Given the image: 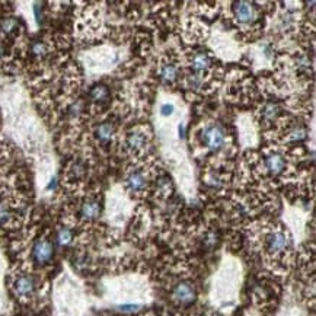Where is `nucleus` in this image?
Segmentation results:
<instances>
[{
	"mask_svg": "<svg viewBox=\"0 0 316 316\" xmlns=\"http://www.w3.org/2000/svg\"><path fill=\"white\" fill-rule=\"evenodd\" d=\"M201 140L210 150H220L226 143V131L220 124H208L201 133Z\"/></svg>",
	"mask_w": 316,
	"mask_h": 316,
	"instance_id": "nucleus-2",
	"label": "nucleus"
},
{
	"mask_svg": "<svg viewBox=\"0 0 316 316\" xmlns=\"http://www.w3.org/2000/svg\"><path fill=\"white\" fill-rule=\"evenodd\" d=\"M211 66V60L206 53H197L191 60V67L194 69L196 75L201 76L203 73H206Z\"/></svg>",
	"mask_w": 316,
	"mask_h": 316,
	"instance_id": "nucleus-11",
	"label": "nucleus"
},
{
	"mask_svg": "<svg viewBox=\"0 0 316 316\" xmlns=\"http://www.w3.org/2000/svg\"><path fill=\"white\" fill-rule=\"evenodd\" d=\"M19 28V22L15 18H6L3 19L2 23H0V29L3 31V34L9 35V34H13L16 29Z\"/></svg>",
	"mask_w": 316,
	"mask_h": 316,
	"instance_id": "nucleus-18",
	"label": "nucleus"
},
{
	"mask_svg": "<svg viewBox=\"0 0 316 316\" xmlns=\"http://www.w3.org/2000/svg\"><path fill=\"white\" fill-rule=\"evenodd\" d=\"M109 98V90L108 87L104 86V85H97L90 89V99L92 102H97V104H102V102H107V99Z\"/></svg>",
	"mask_w": 316,
	"mask_h": 316,
	"instance_id": "nucleus-14",
	"label": "nucleus"
},
{
	"mask_svg": "<svg viewBox=\"0 0 316 316\" xmlns=\"http://www.w3.org/2000/svg\"><path fill=\"white\" fill-rule=\"evenodd\" d=\"M31 53L35 57H44L48 53V47L44 41H34L33 45H31Z\"/></svg>",
	"mask_w": 316,
	"mask_h": 316,
	"instance_id": "nucleus-19",
	"label": "nucleus"
},
{
	"mask_svg": "<svg viewBox=\"0 0 316 316\" xmlns=\"http://www.w3.org/2000/svg\"><path fill=\"white\" fill-rule=\"evenodd\" d=\"M149 143V136L142 130H134L127 134L125 144L129 147V150L133 153H140L147 147Z\"/></svg>",
	"mask_w": 316,
	"mask_h": 316,
	"instance_id": "nucleus-7",
	"label": "nucleus"
},
{
	"mask_svg": "<svg viewBox=\"0 0 316 316\" xmlns=\"http://www.w3.org/2000/svg\"><path fill=\"white\" fill-rule=\"evenodd\" d=\"M57 243L60 246H69L73 242V232L69 228H61L57 230Z\"/></svg>",
	"mask_w": 316,
	"mask_h": 316,
	"instance_id": "nucleus-16",
	"label": "nucleus"
},
{
	"mask_svg": "<svg viewBox=\"0 0 316 316\" xmlns=\"http://www.w3.org/2000/svg\"><path fill=\"white\" fill-rule=\"evenodd\" d=\"M2 55H3V47L0 45V57H2Z\"/></svg>",
	"mask_w": 316,
	"mask_h": 316,
	"instance_id": "nucleus-23",
	"label": "nucleus"
},
{
	"mask_svg": "<svg viewBox=\"0 0 316 316\" xmlns=\"http://www.w3.org/2000/svg\"><path fill=\"white\" fill-rule=\"evenodd\" d=\"M114 133H115L114 124H111V122H102V124H99L98 129L95 131V136H97V140L99 143L107 144V143L111 142Z\"/></svg>",
	"mask_w": 316,
	"mask_h": 316,
	"instance_id": "nucleus-12",
	"label": "nucleus"
},
{
	"mask_svg": "<svg viewBox=\"0 0 316 316\" xmlns=\"http://www.w3.org/2000/svg\"><path fill=\"white\" fill-rule=\"evenodd\" d=\"M53 257H54V245L51 240L41 238L34 243L33 260L37 265L44 267V265L50 264Z\"/></svg>",
	"mask_w": 316,
	"mask_h": 316,
	"instance_id": "nucleus-3",
	"label": "nucleus"
},
{
	"mask_svg": "<svg viewBox=\"0 0 316 316\" xmlns=\"http://www.w3.org/2000/svg\"><path fill=\"white\" fill-rule=\"evenodd\" d=\"M306 137H307V130L303 125H295L289 131V139L292 142H303Z\"/></svg>",
	"mask_w": 316,
	"mask_h": 316,
	"instance_id": "nucleus-17",
	"label": "nucleus"
},
{
	"mask_svg": "<svg viewBox=\"0 0 316 316\" xmlns=\"http://www.w3.org/2000/svg\"><path fill=\"white\" fill-rule=\"evenodd\" d=\"M161 112H162V115H165V117L171 115L174 112V105L172 104H165V105H162V108H161Z\"/></svg>",
	"mask_w": 316,
	"mask_h": 316,
	"instance_id": "nucleus-22",
	"label": "nucleus"
},
{
	"mask_svg": "<svg viewBox=\"0 0 316 316\" xmlns=\"http://www.w3.org/2000/svg\"><path fill=\"white\" fill-rule=\"evenodd\" d=\"M292 246V240L289 233L284 229H271L265 236H264V248L265 252L273 257V258H280L286 255Z\"/></svg>",
	"mask_w": 316,
	"mask_h": 316,
	"instance_id": "nucleus-1",
	"label": "nucleus"
},
{
	"mask_svg": "<svg viewBox=\"0 0 316 316\" xmlns=\"http://www.w3.org/2000/svg\"><path fill=\"white\" fill-rule=\"evenodd\" d=\"M197 297L196 287L188 281H181L172 290V299L179 305H191Z\"/></svg>",
	"mask_w": 316,
	"mask_h": 316,
	"instance_id": "nucleus-5",
	"label": "nucleus"
},
{
	"mask_svg": "<svg viewBox=\"0 0 316 316\" xmlns=\"http://www.w3.org/2000/svg\"><path fill=\"white\" fill-rule=\"evenodd\" d=\"M171 188H172V184H171L169 178H162V179H159V182H157V191H159L162 196H168L169 191H171Z\"/></svg>",
	"mask_w": 316,
	"mask_h": 316,
	"instance_id": "nucleus-20",
	"label": "nucleus"
},
{
	"mask_svg": "<svg viewBox=\"0 0 316 316\" xmlns=\"http://www.w3.org/2000/svg\"><path fill=\"white\" fill-rule=\"evenodd\" d=\"M261 115L265 121H274L280 115V107L274 102H268L262 107Z\"/></svg>",
	"mask_w": 316,
	"mask_h": 316,
	"instance_id": "nucleus-15",
	"label": "nucleus"
},
{
	"mask_svg": "<svg viewBox=\"0 0 316 316\" xmlns=\"http://www.w3.org/2000/svg\"><path fill=\"white\" fill-rule=\"evenodd\" d=\"M161 77L168 83H174L175 80L179 76V70L174 63H164L161 66V72H159Z\"/></svg>",
	"mask_w": 316,
	"mask_h": 316,
	"instance_id": "nucleus-13",
	"label": "nucleus"
},
{
	"mask_svg": "<svg viewBox=\"0 0 316 316\" xmlns=\"http://www.w3.org/2000/svg\"><path fill=\"white\" fill-rule=\"evenodd\" d=\"M286 166H287V164H286L284 156L277 152L267 154L265 159H264V168H265V171H267L268 174L271 175L283 174Z\"/></svg>",
	"mask_w": 316,
	"mask_h": 316,
	"instance_id": "nucleus-8",
	"label": "nucleus"
},
{
	"mask_svg": "<svg viewBox=\"0 0 316 316\" xmlns=\"http://www.w3.org/2000/svg\"><path fill=\"white\" fill-rule=\"evenodd\" d=\"M101 216V204L95 198H87L80 206V217L87 222L97 220Z\"/></svg>",
	"mask_w": 316,
	"mask_h": 316,
	"instance_id": "nucleus-10",
	"label": "nucleus"
},
{
	"mask_svg": "<svg viewBox=\"0 0 316 316\" xmlns=\"http://www.w3.org/2000/svg\"><path fill=\"white\" fill-rule=\"evenodd\" d=\"M233 15H235V19L239 23H252L254 21H257L258 9L255 8L254 3L238 2L233 5Z\"/></svg>",
	"mask_w": 316,
	"mask_h": 316,
	"instance_id": "nucleus-6",
	"label": "nucleus"
},
{
	"mask_svg": "<svg viewBox=\"0 0 316 316\" xmlns=\"http://www.w3.org/2000/svg\"><path fill=\"white\" fill-rule=\"evenodd\" d=\"M125 185H127V188L130 189V193H133V194H140L147 186V178L140 171H134V172H131L127 176Z\"/></svg>",
	"mask_w": 316,
	"mask_h": 316,
	"instance_id": "nucleus-9",
	"label": "nucleus"
},
{
	"mask_svg": "<svg viewBox=\"0 0 316 316\" xmlns=\"http://www.w3.org/2000/svg\"><path fill=\"white\" fill-rule=\"evenodd\" d=\"M207 184L210 186H213V188H220V186L223 185V181L220 179V176H218V175L211 174L207 178Z\"/></svg>",
	"mask_w": 316,
	"mask_h": 316,
	"instance_id": "nucleus-21",
	"label": "nucleus"
},
{
	"mask_svg": "<svg viewBox=\"0 0 316 316\" xmlns=\"http://www.w3.org/2000/svg\"><path fill=\"white\" fill-rule=\"evenodd\" d=\"M35 290H37V281L29 274H21L13 281V292L19 299L33 297Z\"/></svg>",
	"mask_w": 316,
	"mask_h": 316,
	"instance_id": "nucleus-4",
	"label": "nucleus"
}]
</instances>
